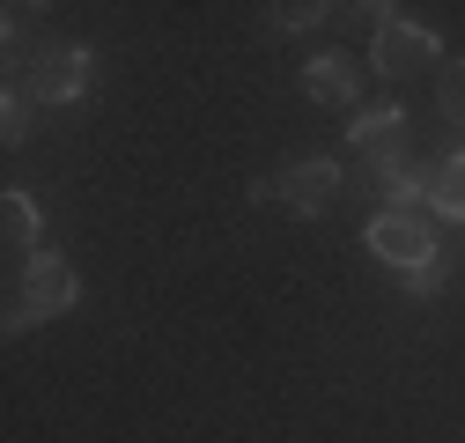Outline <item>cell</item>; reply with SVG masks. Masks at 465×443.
Wrapping results in <instances>:
<instances>
[{
    "label": "cell",
    "instance_id": "obj_13",
    "mask_svg": "<svg viewBox=\"0 0 465 443\" xmlns=\"http://www.w3.org/2000/svg\"><path fill=\"white\" fill-rule=\"evenodd\" d=\"M325 15H340V8H325V0H288V8H273V30H318Z\"/></svg>",
    "mask_w": 465,
    "mask_h": 443
},
{
    "label": "cell",
    "instance_id": "obj_5",
    "mask_svg": "<svg viewBox=\"0 0 465 443\" xmlns=\"http://www.w3.org/2000/svg\"><path fill=\"white\" fill-rule=\"evenodd\" d=\"M370 251L384 266H399V273H421L436 259V230H429L421 214H377L370 222Z\"/></svg>",
    "mask_w": 465,
    "mask_h": 443
},
{
    "label": "cell",
    "instance_id": "obj_7",
    "mask_svg": "<svg viewBox=\"0 0 465 443\" xmlns=\"http://www.w3.org/2000/svg\"><path fill=\"white\" fill-rule=\"evenodd\" d=\"M303 89H311V103H325V111H347L362 96V67L347 60V52H318V60L303 67Z\"/></svg>",
    "mask_w": 465,
    "mask_h": 443
},
{
    "label": "cell",
    "instance_id": "obj_3",
    "mask_svg": "<svg viewBox=\"0 0 465 443\" xmlns=\"http://www.w3.org/2000/svg\"><path fill=\"white\" fill-rule=\"evenodd\" d=\"M370 67H377L384 82H406V74H443V37H436V30H421V23H406V15H391V23L370 37Z\"/></svg>",
    "mask_w": 465,
    "mask_h": 443
},
{
    "label": "cell",
    "instance_id": "obj_6",
    "mask_svg": "<svg viewBox=\"0 0 465 443\" xmlns=\"http://www.w3.org/2000/svg\"><path fill=\"white\" fill-rule=\"evenodd\" d=\"M355 148L377 162V171H391V162H406V103H377L355 119Z\"/></svg>",
    "mask_w": 465,
    "mask_h": 443
},
{
    "label": "cell",
    "instance_id": "obj_14",
    "mask_svg": "<svg viewBox=\"0 0 465 443\" xmlns=\"http://www.w3.org/2000/svg\"><path fill=\"white\" fill-rule=\"evenodd\" d=\"M406 289H414V296H436V289H443V259H429L421 273H406Z\"/></svg>",
    "mask_w": 465,
    "mask_h": 443
},
{
    "label": "cell",
    "instance_id": "obj_10",
    "mask_svg": "<svg viewBox=\"0 0 465 443\" xmlns=\"http://www.w3.org/2000/svg\"><path fill=\"white\" fill-rule=\"evenodd\" d=\"M429 207H436L443 222H465V155L429 162Z\"/></svg>",
    "mask_w": 465,
    "mask_h": 443
},
{
    "label": "cell",
    "instance_id": "obj_11",
    "mask_svg": "<svg viewBox=\"0 0 465 443\" xmlns=\"http://www.w3.org/2000/svg\"><path fill=\"white\" fill-rule=\"evenodd\" d=\"M30 82H8V96H0V133H8V141H23L30 133Z\"/></svg>",
    "mask_w": 465,
    "mask_h": 443
},
{
    "label": "cell",
    "instance_id": "obj_4",
    "mask_svg": "<svg viewBox=\"0 0 465 443\" xmlns=\"http://www.w3.org/2000/svg\"><path fill=\"white\" fill-rule=\"evenodd\" d=\"M15 82H30L37 103H74V96L89 89V52H82V44H45Z\"/></svg>",
    "mask_w": 465,
    "mask_h": 443
},
{
    "label": "cell",
    "instance_id": "obj_2",
    "mask_svg": "<svg viewBox=\"0 0 465 443\" xmlns=\"http://www.w3.org/2000/svg\"><path fill=\"white\" fill-rule=\"evenodd\" d=\"M340 192H347V178H340L332 155H303V162H288L281 178H259L252 185V200H281L288 214H325Z\"/></svg>",
    "mask_w": 465,
    "mask_h": 443
},
{
    "label": "cell",
    "instance_id": "obj_12",
    "mask_svg": "<svg viewBox=\"0 0 465 443\" xmlns=\"http://www.w3.org/2000/svg\"><path fill=\"white\" fill-rule=\"evenodd\" d=\"M436 111H443V119H450V126H465V60L436 74Z\"/></svg>",
    "mask_w": 465,
    "mask_h": 443
},
{
    "label": "cell",
    "instance_id": "obj_9",
    "mask_svg": "<svg viewBox=\"0 0 465 443\" xmlns=\"http://www.w3.org/2000/svg\"><path fill=\"white\" fill-rule=\"evenodd\" d=\"M377 192H384V214H414V207H429V171L391 162V171H377Z\"/></svg>",
    "mask_w": 465,
    "mask_h": 443
},
{
    "label": "cell",
    "instance_id": "obj_1",
    "mask_svg": "<svg viewBox=\"0 0 465 443\" xmlns=\"http://www.w3.org/2000/svg\"><path fill=\"white\" fill-rule=\"evenodd\" d=\"M74 296H82L74 266H67L60 251H37V259L23 266V281L8 289V332L37 325V318H60V310H74Z\"/></svg>",
    "mask_w": 465,
    "mask_h": 443
},
{
    "label": "cell",
    "instance_id": "obj_8",
    "mask_svg": "<svg viewBox=\"0 0 465 443\" xmlns=\"http://www.w3.org/2000/svg\"><path fill=\"white\" fill-rule=\"evenodd\" d=\"M0 237H8V251H15L23 266L45 251V222H37V200H30V192H8V200H0Z\"/></svg>",
    "mask_w": 465,
    "mask_h": 443
}]
</instances>
